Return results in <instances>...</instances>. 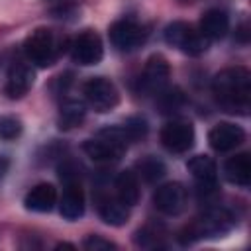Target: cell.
Listing matches in <instances>:
<instances>
[{
    "mask_svg": "<svg viewBox=\"0 0 251 251\" xmlns=\"http://www.w3.org/2000/svg\"><path fill=\"white\" fill-rule=\"evenodd\" d=\"M104 55V47H102V39L98 33L86 29L80 35L75 37V41L71 43V57L75 63L82 65V67H90L102 61Z\"/></svg>",
    "mask_w": 251,
    "mask_h": 251,
    "instance_id": "8",
    "label": "cell"
},
{
    "mask_svg": "<svg viewBox=\"0 0 251 251\" xmlns=\"http://www.w3.org/2000/svg\"><path fill=\"white\" fill-rule=\"evenodd\" d=\"M233 226H235V218L229 210L208 208L180 231L178 241L182 245H188V243H194L200 239H216V237L226 235Z\"/></svg>",
    "mask_w": 251,
    "mask_h": 251,
    "instance_id": "2",
    "label": "cell"
},
{
    "mask_svg": "<svg viewBox=\"0 0 251 251\" xmlns=\"http://www.w3.org/2000/svg\"><path fill=\"white\" fill-rule=\"evenodd\" d=\"M8 165H10V163H8V159H6L4 155H0V180H2V178H4V175L8 173Z\"/></svg>",
    "mask_w": 251,
    "mask_h": 251,
    "instance_id": "27",
    "label": "cell"
},
{
    "mask_svg": "<svg viewBox=\"0 0 251 251\" xmlns=\"http://www.w3.org/2000/svg\"><path fill=\"white\" fill-rule=\"evenodd\" d=\"M33 78H35V73L29 65H25V63L14 65L8 73V78H6V94L10 98L25 96L33 84Z\"/></svg>",
    "mask_w": 251,
    "mask_h": 251,
    "instance_id": "13",
    "label": "cell"
},
{
    "mask_svg": "<svg viewBox=\"0 0 251 251\" xmlns=\"http://www.w3.org/2000/svg\"><path fill=\"white\" fill-rule=\"evenodd\" d=\"M135 167H137V171H139V175L145 182H157L159 178L165 176V171H167L163 161H159L157 157H151V155L139 159Z\"/></svg>",
    "mask_w": 251,
    "mask_h": 251,
    "instance_id": "22",
    "label": "cell"
},
{
    "mask_svg": "<svg viewBox=\"0 0 251 251\" xmlns=\"http://www.w3.org/2000/svg\"><path fill=\"white\" fill-rule=\"evenodd\" d=\"M169 75H171V69H169L167 59L163 55H151L139 78V90L143 94H159L163 86L167 84Z\"/></svg>",
    "mask_w": 251,
    "mask_h": 251,
    "instance_id": "9",
    "label": "cell"
},
{
    "mask_svg": "<svg viewBox=\"0 0 251 251\" xmlns=\"http://www.w3.org/2000/svg\"><path fill=\"white\" fill-rule=\"evenodd\" d=\"M153 204L167 216H178L186 206V188L180 182H167L153 194Z\"/></svg>",
    "mask_w": 251,
    "mask_h": 251,
    "instance_id": "11",
    "label": "cell"
},
{
    "mask_svg": "<svg viewBox=\"0 0 251 251\" xmlns=\"http://www.w3.org/2000/svg\"><path fill=\"white\" fill-rule=\"evenodd\" d=\"M243 139H245V131L239 126L229 124V122H222V124L214 126L208 133L210 147L214 151H220V153H226V151L239 147L243 143Z\"/></svg>",
    "mask_w": 251,
    "mask_h": 251,
    "instance_id": "12",
    "label": "cell"
},
{
    "mask_svg": "<svg viewBox=\"0 0 251 251\" xmlns=\"http://www.w3.org/2000/svg\"><path fill=\"white\" fill-rule=\"evenodd\" d=\"M116 192H118V200H122L126 206H135L139 200V182L135 173L122 171L116 176Z\"/></svg>",
    "mask_w": 251,
    "mask_h": 251,
    "instance_id": "20",
    "label": "cell"
},
{
    "mask_svg": "<svg viewBox=\"0 0 251 251\" xmlns=\"http://www.w3.org/2000/svg\"><path fill=\"white\" fill-rule=\"evenodd\" d=\"M127 137L124 127H104L100 129L92 139H86L82 149L84 153L98 163H110V161H118L126 147H127Z\"/></svg>",
    "mask_w": 251,
    "mask_h": 251,
    "instance_id": "3",
    "label": "cell"
},
{
    "mask_svg": "<svg viewBox=\"0 0 251 251\" xmlns=\"http://www.w3.org/2000/svg\"><path fill=\"white\" fill-rule=\"evenodd\" d=\"M161 141L173 153H186L194 145V127L190 122L173 120L161 129Z\"/></svg>",
    "mask_w": 251,
    "mask_h": 251,
    "instance_id": "10",
    "label": "cell"
},
{
    "mask_svg": "<svg viewBox=\"0 0 251 251\" xmlns=\"http://www.w3.org/2000/svg\"><path fill=\"white\" fill-rule=\"evenodd\" d=\"M61 216L67 220H78L84 214V194L78 182H69L61 198Z\"/></svg>",
    "mask_w": 251,
    "mask_h": 251,
    "instance_id": "17",
    "label": "cell"
},
{
    "mask_svg": "<svg viewBox=\"0 0 251 251\" xmlns=\"http://www.w3.org/2000/svg\"><path fill=\"white\" fill-rule=\"evenodd\" d=\"M55 200H57L55 186L49 182H39L25 194L24 204L27 210H33V212H49L55 206Z\"/></svg>",
    "mask_w": 251,
    "mask_h": 251,
    "instance_id": "15",
    "label": "cell"
},
{
    "mask_svg": "<svg viewBox=\"0 0 251 251\" xmlns=\"http://www.w3.org/2000/svg\"><path fill=\"white\" fill-rule=\"evenodd\" d=\"M129 206H126L122 200L118 198H102L98 204V212L102 216V220L110 226H124L129 218Z\"/></svg>",
    "mask_w": 251,
    "mask_h": 251,
    "instance_id": "21",
    "label": "cell"
},
{
    "mask_svg": "<svg viewBox=\"0 0 251 251\" xmlns=\"http://www.w3.org/2000/svg\"><path fill=\"white\" fill-rule=\"evenodd\" d=\"M82 247L88 249V251H110V249H116V245L100 235H88L84 241H82Z\"/></svg>",
    "mask_w": 251,
    "mask_h": 251,
    "instance_id": "26",
    "label": "cell"
},
{
    "mask_svg": "<svg viewBox=\"0 0 251 251\" xmlns=\"http://www.w3.org/2000/svg\"><path fill=\"white\" fill-rule=\"evenodd\" d=\"M124 131H126V137L127 141H139L147 135V122L141 118V116H133V118H127L126 124L122 126Z\"/></svg>",
    "mask_w": 251,
    "mask_h": 251,
    "instance_id": "24",
    "label": "cell"
},
{
    "mask_svg": "<svg viewBox=\"0 0 251 251\" xmlns=\"http://www.w3.org/2000/svg\"><path fill=\"white\" fill-rule=\"evenodd\" d=\"M212 92L220 106L231 114H247L251 104V75L243 67L220 71L212 80Z\"/></svg>",
    "mask_w": 251,
    "mask_h": 251,
    "instance_id": "1",
    "label": "cell"
},
{
    "mask_svg": "<svg viewBox=\"0 0 251 251\" xmlns=\"http://www.w3.org/2000/svg\"><path fill=\"white\" fill-rule=\"evenodd\" d=\"M165 41L186 55H202L208 49V39L200 31H194V27L184 22L169 24L165 27Z\"/></svg>",
    "mask_w": 251,
    "mask_h": 251,
    "instance_id": "4",
    "label": "cell"
},
{
    "mask_svg": "<svg viewBox=\"0 0 251 251\" xmlns=\"http://www.w3.org/2000/svg\"><path fill=\"white\" fill-rule=\"evenodd\" d=\"M184 104V94L178 88H169L159 92V108L163 114H173Z\"/></svg>",
    "mask_w": 251,
    "mask_h": 251,
    "instance_id": "23",
    "label": "cell"
},
{
    "mask_svg": "<svg viewBox=\"0 0 251 251\" xmlns=\"http://www.w3.org/2000/svg\"><path fill=\"white\" fill-rule=\"evenodd\" d=\"M227 27H229V18L220 8H212L204 12L200 20V33L206 39H222L227 33Z\"/></svg>",
    "mask_w": 251,
    "mask_h": 251,
    "instance_id": "16",
    "label": "cell"
},
{
    "mask_svg": "<svg viewBox=\"0 0 251 251\" xmlns=\"http://www.w3.org/2000/svg\"><path fill=\"white\" fill-rule=\"evenodd\" d=\"M24 51L31 63L37 67H49L53 65L57 57V41L49 27H37L33 29L24 43Z\"/></svg>",
    "mask_w": 251,
    "mask_h": 251,
    "instance_id": "5",
    "label": "cell"
},
{
    "mask_svg": "<svg viewBox=\"0 0 251 251\" xmlns=\"http://www.w3.org/2000/svg\"><path fill=\"white\" fill-rule=\"evenodd\" d=\"M84 116H86L84 102H80L76 98H67L59 110V127L61 129H73V127L82 124Z\"/></svg>",
    "mask_w": 251,
    "mask_h": 251,
    "instance_id": "18",
    "label": "cell"
},
{
    "mask_svg": "<svg viewBox=\"0 0 251 251\" xmlns=\"http://www.w3.org/2000/svg\"><path fill=\"white\" fill-rule=\"evenodd\" d=\"M110 41L118 51H135L147 39V31L143 25L131 20H120L110 25Z\"/></svg>",
    "mask_w": 251,
    "mask_h": 251,
    "instance_id": "7",
    "label": "cell"
},
{
    "mask_svg": "<svg viewBox=\"0 0 251 251\" xmlns=\"http://www.w3.org/2000/svg\"><path fill=\"white\" fill-rule=\"evenodd\" d=\"M226 178L237 186H249L251 182V157L249 153H237L224 165Z\"/></svg>",
    "mask_w": 251,
    "mask_h": 251,
    "instance_id": "14",
    "label": "cell"
},
{
    "mask_svg": "<svg viewBox=\"0 0 251 251\" xmlns=\"http://www.w3.org/2000/svg\"><path fill=\"white\" fill-rule=\"evenodd\" d=\"M22 135V122L14 116L0 118V137L6 141H14Z\"/></svg>",
    "mask_w": 251,
    "mask_h": 251,
    "instance_id": "25",
    "label": "cell"
},
{
    "mask_svg": "<svg viewBox=\"0 0 251 251\" xmlns=\"http://www.w3.org/2000/svg\"><path fill=\"white\" fill-rule=\"evenodd\" d=\"M188 171L190 175L200 182V186H208V184H214L216 182V175H218V169H216V163L212 157L208 155H196L188 161Z\"/></svg>",
    "mask_w": 251,
    "mask_h": 251,
    "instance_id": "19",
    "label": "cell"
},
{
    "mask_svg": "<svg viewBox=\"0 0 251 251\" xmlns=\"http://www.w3.org/2000/svg\"><path fill=\"white\" fill-rule=\"evenodd\" d=\"M84 98L88 106L98 114H106L114 110L120 102L116 84L104 76H94L84 84Z\"/></svg>",
    "mask_w": 251,
    "mask_h": 251,
    "instance_id": "6",
    "label": "cell"
}]
</instances>
